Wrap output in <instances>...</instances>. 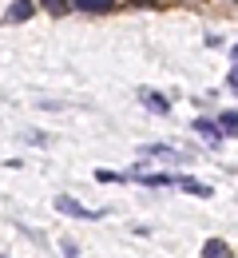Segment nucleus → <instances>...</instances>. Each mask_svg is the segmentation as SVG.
I'll use <instances>...</instances> for the list:
<instances>
[{"label":"nucleus","mask_w":238,"mask_h":258,"mask_svg":"<svg viewBox=\"0 0 238 258\" xmlns=\"http://www.w3.org/2000/svg\"><path fill=\"white\" fill-rule=\"evenodd\" d=\"M75 8H84V12H107L111 8V0H71Z\"/></svg>","instance_id":"obj_8"},{"label":"nucleus","mask_w":238,"mask_h":258,"mask_svg":"<svg viewBox=\"0 0 238 258\" xmlns=\"http://www.w3.org/2000/svg\"><path fill=\"white\" fill-rule=\"evenodd\" d=\"M56 211H60V215H71V219H100V211H88V207H80L71 195H56Z\"/></svg>","instance_id":"obj_1"},{"label":"nucleus","mask_w":238,"mask_h":258,"mask_svg":"<svg viewBox=\"0 0 238 258\" xmlns=\"http://www.w3.org/2000/svg\"><path fill=\"white\" fill-rule=\"evenodd\" d=\"M139 155H155V159L187 163V155H183V151H175V147H167V143H143V147H139Z\"/></svg>","instance_id":"obj_2"},{"label":"nucleus","mask_w":238,"mask_h":258,"mask_svg":"<svg viewBox=\"0 0 238 258\" xmlns=\"http://www.w3.org/2000/svg\"><path fill=\"white\" fill-rule=\"evenodd\" d=\"M183 191H191V195H199V199H210V187L206 183H195V179H175Z\"/></svg>","instance_id":"obj_7"},{"label":"nucleus","mask_w":238,"mask_h":258,"mask_svg":"<svg viewBox=\"0 0 238 258\" xmlns=\"http://www.w3.org/2000/svg\"><path fill=\"white\" fill-rule=\"evenodd\" d=\"M195 131H199L203 139H210V143H218V135H222V131H218V123H214V119H195Z\"/></svg>","instance_id":"obj_5"},{"label":"nucleus","mask_w":238,"mask_h":258,"mask_svg":"<svg viewBox=\"0 0 238 258\" xmlns=\"http://www.w3.org/2000/svg\"><path fill=\"white\" fill-rule=\"evenodd\" d=\"M32 0H16V4H12V8H8V16H4V20H8V24H20V20H28V16H32Z\"/></svg>","instance_id":"obj_4"},{"label":"nucleus","mask_w":238,"mask_h":258,"mask_svg":"<svg viewBox=\"0 0 238 258\" xmlns=\"http://www.w3.org/2000/svg\"><path fill=\"white\" fill-rule=\"evenodd\" d=\"M230 88H234V92H238V72H230Z\"/></svg>","instance_id":"obj_11"},{"label":"nucleus","mask_w":238,"mask_h":258,"mask_svg":"<svg viewBox=\"0 0 238 258\" xmlns=\"http://www.w3.org/2000/svg\"><path fill=\"white\" fill-rule=\"evenodd\" d=\"M203 258H230V246L218 242V238H210V242L203 246Z\"/></svg>","instance_id":"obj_6"},{"label":"nucleus","mask_w":238,"mask_h":258,"mask_svg":"<svg viewBox=\"0 0 238 258\" xmlns=\"http://www.w3.org/2000/svg\"><path fill=\"white\" fill-rule=\"evenodd\" d=\"M218 127H226V131H238V111H222V115H218Z\"/></svg>","instance_id":"obj_9"},{"label":"nucleus","mask_w":238,"mask_h":258,"mask_svg":"<svg viewBox=\"0 0 238 258\" xmlns=\"http://www.w3.org/2000/svg\"><path fill=\"white\" fill-rule=\"evenodd\" d=\"M44 4H48L52 12H64V0H44Z\"/></svg>","instance_id":"obj_10"},{"label":"nucleus","mask_w":238,"mask_h":258,"mask_svg":"<svg viewBox=\"0 0 238 258\" xmlns=\"http://www.w3.org/2000/svg\"><path fill=\"white\" fill-rule=\"evenodd\" d=\"M139 99H143V107H147V111H159V115H167V111H171L167 96H159V92H151V88H143Z\"/></svg>","instance_id":"obj_3"}]
</instances>
